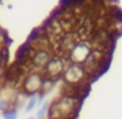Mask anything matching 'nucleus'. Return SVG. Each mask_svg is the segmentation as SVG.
<instances>
[{
	"instance_id": "nucleus-1",
	"label": "nucleus",
	"mask_w": 122,
	"mask_h": 119,
	"mask_svg": "<svg viewBox=\"0 0 122 119\" xmlns=\"http://www.w3.org/2000/svg\"><path fill=\"white\" fill-rule=\"evenodd\" d=\"M80 100L75 97H63L55 100L49 106V118L50 119H72L76 116Z\"/></svg>"
},
{
	"instance_id": "nucleus-2",
	"label": "nucleus",
	"mask_w": 122,
	"mask_h": 119,
	"mask_svg": "<svg viewBox=\"0 0 122 119\" xmlns=\"http://www.w3.org/2000/svg\"><path fill=\"white\" fill-rule=\"evenodd\" d=\"M110 63V54H105L97 50H92L87 60L81 64L84 72L89 77H97L104 71L108 69V66Z\"/></svg>"
},
{
	"instance_id": "nucleus-3",
	"label": "nucleus",
	"mask_w": 122,
	"mask_h": 119,
	"mask_svg": "<svg viewBox=\"0 0 122 119\" xmlns=\"http://www.w3.org/2000/svg\"><path fill=\"white\" fill-rule=\"evenodd\" d=\"M88 79L89 77L84 72L83 67L77 66V64H70V66H67L63 72V81L66 85H70V86L81 88L88 81Z\"/></svg>"
},
{
	"instance_id": "nucleus-4",
	"label": "nucleus",
	"mask_w": 122,
	"mask_h": 119,
	"mask_svg": "<svg viewBox=\"0 0 122 119\" xmlns=\"http://www.w3.org/2000/svg\"><path fill=\"white\" fill-rule=\"evenodd\" d=\"M43 80H45V77H43V75L41 72H36V71L29 72L25 76V80L21 85V89L24 92V94L30 95V97L40 94Z\"/></svg>"
},
{
	"instance_id": "nucleus-5",
	"label": "nucleus",
	"mask_w": 122,
	"mask_h": 119,
	"mask_svg": "<svg viewBox=\"0 0 122 119\" xmlns=\"http://www.w3.org/2000/svg\"><path fill=\"white\" fill-rule=\"evenodd\" d=\"M64 69H66V60L59 58V56H56V55H54V56H51L49 63L46 64V67L43 68L42 75H43L45 79L55 81L56 79L63 76Z\"/></svg>"
},
{
	"instance_id": "nucleus-6",
	"label": "nucleus",
	"mask_w": 122,
	"mask_h": 119,
	"mask_svg": "<svg viewBox=\"0 0 122 119\" xmlns=\"http://www.w3.org/2000/svg\"><path fill=\"white\" fill-rule=\"evenodd\" d=\"M91 52H92V48H91L89 42H79L74 47V50L71 51V54L68 55L70 64L81 66V64L87 60V58L89 56Z\"/></svg>"
},
{
	"instance_id": "nucleus-7",
	"label": "nucleus",
	"mask_w": 122,
	"mask_h": 119,
	"mask_svg": "<svg viewBox=\"0 0 122 119\" xmlns=\"http://www.w3.org/2000/svg\"><path fill=\"white\" fill-rule=\"evenodd\" d=\"M50 59H51L50 51H46V50L36 51L32 60H30V71H36V72H41L42 73L43 68L46 67V64L49 63Z\"/></svg>"
},
{
	"instance_id": "nucleus-8",
	"label": "nucleus",
	"mask_w": 122,
	"mask_h": 119,
	"mask_svg": "<svg viewBox=\"0 0 122 119\" xmlns=\"http://www.w3.org/2000/svg\"><path fill=\"white\" fill-rule=\"evenodd\" d=\"M54 84H55V81H53V80H49V79H45L43 80V84H42V88H41V92H40V100L42 97H45L47 93L51 92V89L54 88Z\"/></svg>"
},
{
	"instance_id": "nucleus-9",
	"label": "nucleus",
	"mask_w": 122,
	"mask_h": 119,
	"mask_svg": "<svg viewBox=\"0 0 122 119\" xmlns=\"http://www.w3.org/2000/svg\"><path fill=\"white\" fill-rule=\"evenodd\" d=\"M17 115H19V111H17L16 107H12V109H8V110L3 111L4 119H17Z\"/></svg>"
},
{
	"instance_id": "nucleus-10",
	"label": "nucleus",
	"mask_w": 122,
	"mask_h": 119,
	"mask_svg": "<svg viewBox=\"0 0 122 119\" xmlns=\"http://www.w3.org/2000/svg\"><path fill=\"white\" fill-rule=\"evenodd\" d=\"M37 103H38V97H37V95L30 97L29 101H28V105H26V111H28V113H30V111L37 106Z\"/></svg>"
},
{
	"instance_id": "nucleus-11",
	"label": "nucleus",
	"mask_w": 122,
	"mask_h": 119,
	"mask_svg": "<svg viewBox=\"0 0 122 119\" xmlns=\"http://www.w3.org/2000/svg\"><path fill=\"white\" fill-rule=\"evenodd\" d=\"M47 113H49V103H47V102H43V105L41 106L40 111H38V114H37V118L42 119Z\"/></svg>"
},
{
	"instance_id": "nucleus-12",
	"label": "nucleus",
	"mask_w": 122,
	"mask_h": 119,
	"mask_svg": "<svg viewBox=\"0 0 122 119\" xmlns=\"http://www.w3.org/2000/svg\"><path fill=\"white\" fill-rule=\"evenodd\" d=\"M29 119H34V118H29Z\"/></svg>"
}]
</instances>
